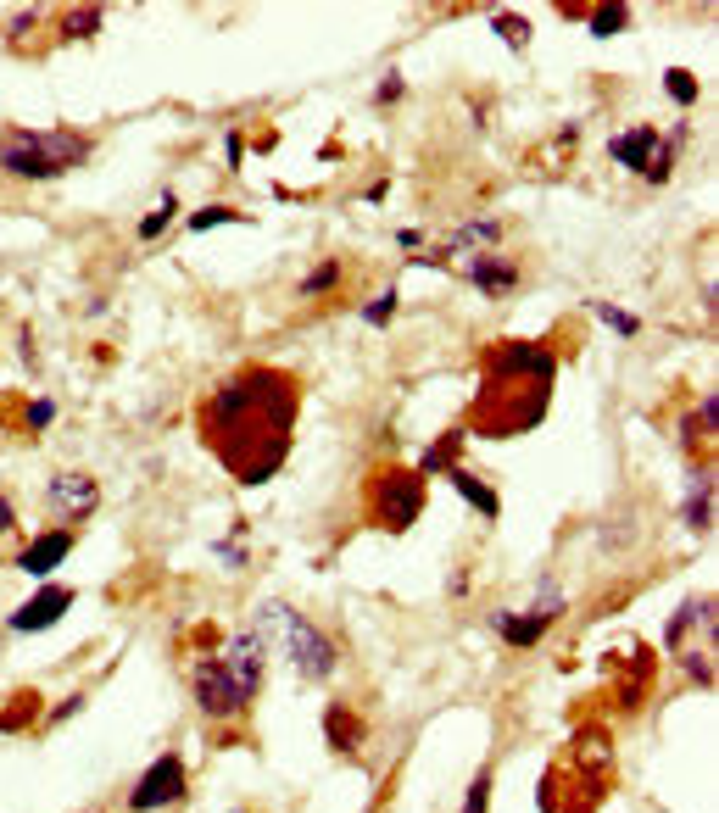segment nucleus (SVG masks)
Returning a JSON list of instances; mask_svg holds the SVG:
<instances>
[{
  "label": "nucleus",
  "mask_w": 719,
  "mask_h": 813,
  "mask_svg": "<svg viewBox=\"0 0 719 813\" xmlns=\"http://www.w3.org/2000/svg\"><path fill=\"white\" fill-rule=\"evenodd\" d=\"M296 407H301L296 379L285 368L251 362L246 374H235L201 407V440L218 452V463L240 485H262L285 468L290 435H296Z\"/></svg>",
  "instance_id": "1"
},
{
  "label": "nucleus",
  "mask_w": 719,
  "mask_h": 813,
  "mask_svg": "<svg viewBox=\"0 0 719 813\" xmlns=\"http://www.w3.org/2000/svg\"><path fill=\"white\" fill-rule=\"evenodd\" d=\"M552 374H558V357L547 346H530V340H508L485 357V390L469 407V429L491 440L524 435L530 424H541L552 396Z\"/></svg>",
  "instance_id": "2"
},
{
  "label": "nucleus",
  "mask_w": 719,
  "mask_h": 813,
  "mask_svg": "<svg viewBox=\"0 0 719 813\" xmlns=\"http://www.w3.org/2000/svg\"><path fill=\"white\" fill-rule=\"evenodd\" d=\"M90 151H95V140L79 134V129H45V134L40 129H17V134L0 140V168L17 173V179H28V184H45V179H62V173L84 168Z\"/></svg>",
  "instance_id": "3"
},
{
  "label": "nucleus",
  "mask_w": 719,
  "mask_h": 813,
  "mask_svg": "<svg viewBox=\"0 0 719 813\" xmlns=\"http://www.w3.org/2000/svg\"><path fill=\"white\" fill-rule=\"evenodd\" d=\"M251 630H257L262 641L274 635V641L285 646L290 669H296L301 680H329V674H335V663H340L335 641H329L324 630H313V624L301 619V613H290L285 602H262V607H257V624H251Z\"/></svg>",
  "instance_id": "4"
},
{
  "label": "nucleus",
  "mask_w": 719,
  "mask_h": 813,
  "mask_svg": "<svg viewBox=\"0 0 719 813\" xmlns=\"http://www.w3.org/2000/svg\"><path fill=\"white\" fill-rule=\"evenodd\" d=\"M368 502H374V524H380V530L402 535L407 524L419 518V507H424V479L419 474H402V468H385V474L374 479Z\"/></svg>",
  "instance_id": "5"
},
{
  "label": "nucleus",
  "mask_w": 719,
  "mask_h": 813,
  "mask_svg": "<svg viewBox=\"0 0 719 813\" xmlns=\"http://www.w3.org/2000/svg\"><path fill=\"white\" fill-rule=\"evenodd\" d=\"M190 685H196L201 713H207V719H218V724L223 719H240V713L251 708L246 691L235 685V674H229V663H223V658H201L196 663V680H190Z\"/></svg>",
  "instance_id": "6"
},
{
  "label": "nucleus",
  "mask_w": 719,
  "mask_h": 813,
  "mask_svg": "<svg viewBox=\"0 0 719 813\" xmlns=\"http://www.w3.org/2000/svg\"><path fill=\"white\" fill-rule=\"evenodd\" d=\"M184 797V758L179 752H162L151 769L140 775V786L129 791V813H157L168 808V802Z\"/></svg>",
  "instance_id": "7"
},
{
  "label": "nucleus",
  "mask_w": 719,
  "mask_h": 813,
  "mask_svg": "<svg viewBox=\"0 0 719 813\" xmlns=\"http://www.w3.org/2000/svg\"><path fill=\"white\" fill-rule=\"evenodd\" d=\"M223 663H229L235 685L246 691V702H251L262 691V680H268V641H262L257 630H235V641L223 646Z\"/></svg>",
  "instance_id": "8"
},
{
  "label": "nucleus",
  "mask_w": 719,
  "mask_h": 813,
  "mask_svg": "<svg viewBox=\"0 0 719 813\" xmlns=\"http://www.w3.org/2000/svg\"><path fill=\"white\" fill-rule=\"evenodd\" d=\"M502 240V229L491 218H474V223H463L458 234H446V246L441 251H419V262L424 268H446V262H474V251H485V246H497Z\"/></svg>",
  "instance_id": "9"
},
{
  "label": "nucleus",
  "mask_w": 719,
  "mask_h": 813,
  "mask_svg": "<svg viewBox=\"0 0 719 813\" xmlns=\"http://www.w3.org/2000/svg\"><path fill=\"white\" fill-rule=\"evenodd\" d=\"M67 607H73V585H45V591H34V596H28V602L12 613V619H6V630H17V635L51 630V624L67 613Z\"/></svg>",
  "instance_id": "10"
},
{
  "label": "nucleus",
  "mask_w": 719,
  "mask_h": 813,
  "mask_svg": "<svg viewBox=\"0 0 719 813\" xmlns=\"http://www.w3.org/2000/svg\"><path fill=\"white\" fill-rule=\"evenodd\" d=\"M95 479L90 474H56L51 485H45V502L56 507L62 518H84V513H95Z\"/></svg>",
  "instance_id": "11"
},
{
  "label": "nucleus",
  "mask_w": 719,
  "mask_h": 813,
  "mask_svg": "<svg viewBox=\"0 0 719 813\" xmlns=\"http://www.w3.org/2000/svg\"><path fill=\"white\" fill-rule=\"evenodd\" d=\"M67 552H73V530H51V535H40V541H34L23 557H17V568L40 580V574H51L56 563H67Z\"/></svg>",
  "instance_id": "12"
},
{
  "label": "nucleus",
  "mask_w": 719,
  "mask_h": 813,
  "mask_svg": "<svg viewBox=\"0 0 719 813\" xmlns=\"http://www.w3.org/2000/svg\"><path fill=\"white\" fill-rule=\"evenodd\" d=\"M680 518H686V530H692V535L714 530V479H708V468H697V474H692V496H686Z\"/></svg>",
  "instance_id": "13"
},
{
  "label": "nucleus",
  "mask_w": 719,
  "mask_h": 813,
  "mask_svg": "<svg viewBox=\"0 0 719 813\" xmlns=\"http://www.w3.org/2000/svg\"><path fill=\"white\" fill-rule=\"evenodd\" d=\"M324 741L335 752H357V747H363V719H357L346 702H329V708H324Z\"/></svg>",
  "instance_id": "14"
},
{
  "label": "nucleus",
  "mask_w": 719,
  "mask_h": 813,
  "mask_svg": "<svg viewBox=\"0 0 719 813\" xmlns=\"http://www.w3.org/2000/svg\"><path fill=\"white\" fill-rule=\"evenodd\" d=\"M614 162L619 168H636V173H647V162H653V151H658V129H630V134H619L614 145Z\"/></svg>",
  "instance_id": "15"
},
{
  "label": "nucleus",
  "mask_w": 719,
  "mask_h": 813,
  "mask_svg": "<svg viewBox=\"0 0 719 813\" xmlns=\"http://www.w3.org/2000/svg\"><path fill=\"white\" fill-rule=\"evenodd\" d=\"M491 630L508 646H536L541 635H547V619H541V613H491Z\"/></svg>",
  "instance_id": "16"
},
{
  "label": "nucleus",
  "mask_w": 719,
  "mask_h": 813,
  "mask_svg": "<svg viewBox=\"0 0 719 813\" xmlns=\"http://www.w3.org/2000/svg\"><path fill=\"white\" fill-rule=\"evenodd\" d=\"M469 279H474V290H485V296H508L513 284H519V268H513V262H497V257H474Z\"/></svg>",
  "instance_id": "17"
},
{
  "label": "nucleus",
  "mask_w": 719,
  "mask_h": 813,
  "mask_svg": "<svg viewBox=\"0 0 719 813\" xmlns=\"http://www.w3.org/2000/svg\"><path fill=\"white\" fill-rule=\"evenodd\" d=\"M446 479L458 485V496L474 507V513H485V518H497V491L491 485H480V479L469 474V468H446Z\"/></svg>",
  "instance_id": "18"
},
{
  "label": "nucleus",
  "mask_w": 719,
  "mask_h": 813,
  "mask_svg": "<svg viewBox=\"0 0 719 813\" xmlns=\"http://www.w3.org/2000/svg\"><path fill=\"white\" fill-rule=\"evenodd\" d=\"M692 624H714V602H708V596H692V602H686L675 619H669V646H686Z\"/></svg>",
  "instance_id": "19"
},
{
  "label": "nucleus",
  "mask_w": 719,
  "mask_h": 813,
  "mask_svg": "<svg viewBox=\"0 0 719 813\" xmlns=\"http://www.w3.org/2000/svg\"><path fill=\"white\" fill-rule=\"evenodd\" d=\"M173 212H179V195H173V190H162V201H157L151 212H145V218H140V229H134V234H140V240H157V234L173 223Z\"/></svg>",
  "instance_id": "20"
},
{
  "label": "nucleus",
  "mask_w": 719,
  "mask_h": 813,
  "mask_svg": "<svg viewBox=\"0 0 719 813\" xmlns=\"http://www.w3.org/2000/svg\"><path fill=\"white\" fill-rule=\"evenodd\" d=\"M458 429H452V435H441V440H435V446H430V452H424V463H419V474H441V468H458V463H452V452H458Z\"/></svg>",
  "instance_id": "21"
},
{
  "label": "nucleus",
  "mask_w": 719,
  "mask_h": 813,
  "mask_svg": "<svg viewBox=\"0 0 719 813\" xmlns=\"http://www.w3.org/2000/svg\"><path fill=\"white\" fill-rule=\"evenodd\" d=\"M95 28H101V6H73L62 23V39H90Z\"/></svg>",
  "instance_id": "22"
},
{
  "label": "nucleus",
  "mask_w": 719,
  "mask_h": 813,
  "mask_svg": "<svg viewBox=\"0 0 719 813\" xmlns=\"http://www.w3.org/2000/svg\"><path fill=\"white\" fill-rule=\"evenodd\" d=\"M625 6H619V0H608V6H597V12H591V34H597V39H614L619 34V28H625Z\"/></svg>",
  "instance_id": "23"
},
{
  "label": "nucleus",
  "mask_w": 719,
  "mask_h": 813,
  "mask_svg": "<svg viewBox=\"0 0 719 813\" xmlns=\"http://www.w3.org/2000/svg\"><path fill=\"white\" fill-rule=\"evenodd\" d=\"M335 284H340V262H318V268L301 279V296H329Z\"/></svg>",
  "instance_id": "24"
},
{
  "label": "nucleus",
  "mask_w": 719,
  "mask_h": 813,
  "mask_svg": "<svg viewBox=\"0 0 719 813\" xmlns=\"http://www.w3.org/2000/svg\"><path fill=\"white\" fill-rule=\"evenodd\" d=\"M597 318L602 323H608V329H614V335H641V318H636V312H619V307H608V301H597Z\"/></svg>",
  "instance_id": "25"
},
{
  "label": "nucleus",
  "mask_w": 719,
  "mask_h": 813,
  "mask_svg": "<svg viewBox=\"0 0 719 813\" xmlns=\"http://www.w3.org/2000/svg\"><path fill=\"white\" fill-rule=\"evenodd\" d=\"M664 90L675 95L680 106H692V101H697V78L686 73V67H669V73H664Z\"/></svg>",
  "instance_id": "26"
},
{
  "label": "nucleus",
  "mask_w": 719,
  "mask_h": 813,
  "mask_svg": "<svg viewBox=\"0 0 719 813\" xmlns=\"http://www.w3.org/2000/svg\"><path fill=\"white\" fill-rule=\"evenodd\" d=\"M491 28H497L508 45H524V39H530V23H524V17H513V12H491Z\"/></svg>",
  "instance_id": "27"
},
{
  "label": "nucleus",
  "mask_w": 719,
  "mask_h": 813,
  "mask_svg": "<svg viewBox=\"0 0 719 813\" xmlns=\"http://www.w3.org/2000/svg\"><path fill=\"white\" fill-rule=\"evenodd\" d=\"M669 168H675V140H658L653 162H647V184H664Z\"/></svg>",
  "instance_id": "28"
},
{
  "label": "nucleus",
  "mask_w": 719,
  "mask_h": 813,
  "mask_svg": "<svg viewBox=\"0 0 719 813\" xmlns=\"http://www.w3.org/2000/svg\"><path fill=\"white\" fill-rule=\"evenodd\" d=\"M218 223H240V212H229V207H201L196 218H190V234H207V229H218Z\"/></svg>",
  "instance_id": "29"
},
{
  "label": "nucleus",
  "mask_w": 719,
  "mask_h": 813,
  "mask_svg": "<svg viewBox=\"0 0 719 813\" xmlns=\"http://www.w3.org/2000/svg\"><path fill=\"white\" fill-rule=\"evenodd\" d=\"M485 802H491V769H480L469 786V797H463V813H485Z\"/></svg>",
  "instance_id": "30"
},
{
  "label": "nucleus",
  "mask_w": 719,
  "mask_h": 813,
  "mask_svg": "<svg viewBox=\"0 0 719 813\" xmlns=\"http://www.w3.org/2000/svg\"><path fill=\"white\" fill-rule=\"evenodd\" d=\"M391 312H396V284H391V290H380V296L368 301L363 323H391Z\"/></svg>",
  "instance_id": "31"
},
{
  "label": "nucleus",
  "mask_w": 719,
  "mask_h": 813,
  "mask_svg": "<svg viewBox=\"0 0 719 813\" xmlns=\"http://www.w3.org/2000/svg\"><path fill=\"white\" fill-rule=\"evenodd\" d=\"M51 418H56V401H28V429H45V424H51Z\"/></svg>",
  "instance_id": "32"
},
{
  "label": "nucleus",
  "mask_w": 719,
  "mask_h": 813,
  "mask_svg": "<svg viewBox=\"0 0 719 813\" xmlns=\"http://www.w3.org/2000/svg\"><path fill=\"white\" fill-rule=\"evenodd\" d=\"M396 95H402V73H385V78H380V90H374V101H380V106H391Z\"/></svg>",
  "instance_id": "33"
},
{
  "label": "nucleus",
  "mask_w": 719,
  "mask_h": 813,
  "mask_svg": "<svg viewBox=\"0 0 719 813\" xmlns=\"http://www.w3.org/2000/svg\"><path fill=\"white\" fill-rule=\"evenodd\" d=\"M396 246H402V251H413V257H419V251H424V229H402V234H396Z\"/></svg>",
  "instance_id": "34"
},
{
  "label": "nucleus",
  "mask_w": 719,
  "mask_h": 813,
  "mask_svg": "<svg viewBox=\"0 0 719 813\" xmlns=\"http://www.w3.org/2000/svg\"><path fill=\"white\" fill-rule=\"evenodd\" d=\"M223 151H229V168H240V156H246V140H240V134H223Z\"/></svg>",
  "instance_id": "35"
},
{
  "label": "nucleus",
  "mask_w": 719,
  "mask_h": 813,
  "mask_svg": "<svg viewBox=\"0 0 719 813\" xmlns=\"http://www.w3.org/2000/svg\"><path fill=\"white\" fill-rule=\"evenodd\" d=\"M79 708H84V697H67V702H62V708H56V713H51V719H73V713H79Z\"/></svg>",
  "instance_id": "36"
},
{
  "label": "nucleus",
  "mask_w": 719,
  "mask_h": 813,
  "mask_svg": "<svg viewBox=\"0 0 719 813\" xmlns=\"http://www.w3.org/2000/svg\"><path fill=\"white\" fill-rule=\"evenodd\" d=\"M12 524H17V513H12V502H0V535L12 530Z\"/></svg>",
  "instance_id": "37"
}]
</instances>
